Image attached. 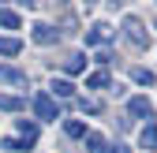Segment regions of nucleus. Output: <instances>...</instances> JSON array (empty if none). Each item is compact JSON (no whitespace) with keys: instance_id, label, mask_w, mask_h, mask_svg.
<instances>
[{"instance_id":"8","label":"nucleus","mask_w":157,"mask_h":153,"mask_svg":"<svg viewBox=\"0 0 157 153\" xmlns=\"http://www.w3.org/2000/svg\"><path fill=\"white\" fill-rule=\"evenodd\" d=\"M139 142H142V149H157V127H153V123H146V127H142Z\"/></svg>"},{"instance_id":"3","label":"nucleus","mask_w":157,"mask_h":153,"mask_svg":"<svg viewBox=\"0 0 157 153\" xmlns=\"http://www.w3.org/2000/svg\"><path fill=\"white\" fill-rule=\"evenodd\" d=\"M127 108H131V116H142L146 123L153 120V105H150L146 97H131V101H127Z\"/></svg>"},{"instance_id":"17","label":"nucleus","mask_w":157,"mask_h":153,"mask_svg":"<svg viewBox=\"0 0 157 153\" xmlns=\"http://www.w3.org/2000/svg\"><path fill=\"white\" fill-rule=\"evenodd\" d=\"M0 108H4V112H19L23 101H19V97H0Z\"/></svg>"},{"instance_id":"7","label":"nucleus","mask_w":157,"mask_h":153,"mask_svg":"<svg viewBox=\"0 0 157 153\" xmlns=\"http://www.w3.org/2000/svg\"><path fill=\"white\" fill-rule=\"evenodd\" d=\"M19 52H23L19 37H0V56H19Z\"/></svg>"},{"instance_id":"9","label":"nucleus","mask_w":157,"mask_h":153,"mask_svg":"<svg viewBox=\"0 0 157 153\" xmlns=\"http://www.w3.org/2000/svg\"><path fill=\"white\" fill-rule=\"evenodd\" d=\"M0 26H8V30H19V26H23V19H19L11 8H0Z\"/></svg>"},{"instance_id":"15","label":"nucleus","mask_w":157,"mask_h":153,"mask_svg":"<svg viewBox=\"0 0 157 153\" xmlns=\"http://www.w3.org/2000/svg\"><path fill=\"white\" fill-rule=\"evenodd\" d=\"M52 93H56V97H71V93H75V86H71L67 79H52Z\"/></svg>"},{"instance_id":"1","label":"nucleus","mask_w":157,"mask_h":153,"mask_svg":"<svg viewBox=\"0 0 157 153\" xmlns=\"http://www.w3.org/2000/svg\"><path fill=\"white\" fill-rule=\"evenodd\" d=\"M34 112H37V120H60V116H56L52 93H37V97H34Z\"/></svg>"},{"instance_id":"4","label":"nucleus","mask_w":157,"mask_h":153,"mask_svg":"<svg viewBox=\"0 0 157 153\" xmlns=\"http://www.w3.org/2000/svg\"><path fill=\"white\" fill-rule=\"evenodd\" d=\"M0 82H4V86H26V75L15 71V67H4V64H0Z\"/></svg>"},{"instance_id":"12","label":"nucleus","mask_w":157,"mask_h":153,"mask_svg":"<svg viewBox=\"0 0 157 153\" xmlns=\"http://www.w3.org/2000/svg\"><path fill=\"white\" fill-rule=\"evenodd\" d=\"M64 131H67V138H86V123L82 120H67Z\"/></svg>"},{"instance_id":"20","label":"nucleus","mask_w":157,"mask_h":153,"mask_svg":"<svg viewBox=\"0 0 157 153\" xmlns=\"http://www.w3.org/2000/svg\"><path fill=\"white\" fill-rule=\"evenodd\" d=\"M105 153H127V146H120V142H116V146H109Z\"/></svg>"},{"instance_id":"10","label":"nucleus","mask_w":157,"mask_h":153,"mask_svg":"<svg viewBox=\"0 0 157 153\" xmlns=\"http://www.w3.org/2000/svg\"><path fill=\"white\" fill-rule=\"evenodd\" d=\"M127 37H131V41L139 45V49H142V45H150V37L139 30V23H135V19H127Z\"/></svg>"},{"instance_id":"11","label":"nucleus","mask_w":157,"mask_h":153,"mask_svg":"<svg viewBox=\"0 0 157 153\" xmlns=\"http://www.w3.org/2000/svg\"><path fill=\"white\" fill-rule=\"evenodd\" d=\"M131 79L139 82V86H153V82H157V75H153L150 67H135V71H131Z\"/></svg>"},{"instance_id":"19","label":"nucleus","mask_w":157,"mask_h":153,"mask_svg":"<svg viewBox=\"0 0 157 153\" xmlns=\"http://www.w3.org/2000/svg\"><path fill=\"white\" fill-rule=\"evenodd\" d=\"M82 112H101V101H82Z\"/></svg>"},{"instance_id":"14","label":"nucleus","mask_w":157,"mask_h":153,"mask_svg":"<svg viewBox=\"0 0 157 153\" xmlns=\"http://www.w3.org/2000/svg\"><path fill=\"white\" fill-rule=\"evenodd\" d=\"M86 86H90V90L109 86V71H94V75H86Z\"/></svg>"},{"instance_id":"16","label":"nucleus","mask_w":157,"mask_h":153,"mask_svg":"<svg viewBox=\"0 0 157 153\" xmlns=\"http://www.w3.org/2000/svg\"><path fill=\"white\" fill-rule=\"evenodd\" d=\"M86 146H90V149L97 153V149H105V138L97 135V131H86Z\"/></svg>"},{"instance_id":"5","label":"nucleus","mask_w":157,"mask_h":153,"mask_svg":"<svg viewBox=\"0 0 157 153\" xmlns=\"http://www.w3.org/2000/svg\"><path fill=\"white\" fill-rule=\"evenodd\" d=\"M19 142H23V146H34V142H37V123L19 120Z\"/></svg>"},{"instance_id":"2","label":"nucleus","mask_w":157,"mask_h":153,"mask_svg":"<svg viewBox=\"0 0 157 153\" xmlns=\"http://www.w3.org/2000/svg\"><path fill=\"white\" fill-rule=\"evenodd\" d=\"M112 37V26L109 23H97V26H90V34H86V45H105Z\"/></svg>"},{"instance_id":"18","label":"nucleus","mask_w":157,"mask_h":153,"mask_svg":"<svg viewBox=\"0 0 157 153\" xmlns=\"http://www.w3.org/2000/svg\"><path fill=\"white\" fill-rule=\"evenodd\" d=\"M0 146H4V149H11V153H19V149H26L23 142H19V138H4V142H0Z\"/></svg>"},{"instance_id":"6","label":"nucleus","mask_w":157,"mask_h":153,"mask_svg":"<svg viewBox=\"0 0 157 153\" xmlns=\"http://www.w3.org/2000/svg\"><path fill=\"white\" fill-rule=\"evenodd\" d=\"M34 41H37V45H52V41H56V30L45 26V23H37V26H34Z\"/></svg>"},{"instance_id":"13","label":"nucleus","mask_w":157,"mask_h":153,"mask_svg":"<svg viewBox=\"0 0 157 153\" xmlns=\"http://www.w3.org/2000/svg\"><path fill=\"white\" fill-rule=\"evenodd\" d=\"M64 71H67V75L86 71V56H67V60H64Z\"/></svg>"}]
</instances>
